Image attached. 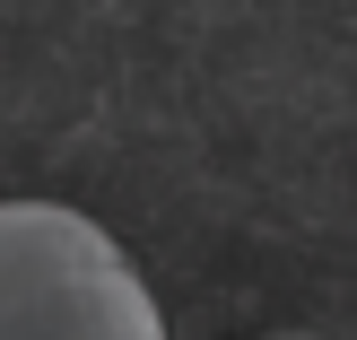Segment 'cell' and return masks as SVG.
I'll return each instance as SVG.
<instances>
[{"instance_id": "obj_1", "label": "cell", "mask_w": 357, "mask_h": 340, "mask_svg": "<svg viewBox=\"0 0 357 340\" xmlns=\"http://www.w3.org/2000/svg\"><path fill=\"white\" fill-rule=\"evenodd\" d=\"M0 340H166V306L87 209L0 201Z\"/></svg>"}, {"instance_id": "obj_2", "label": "cell", "mask_w": 357, "mask_h": 340, "mask_svg": "<svg viewBox=\"0 0 357 340\" xmlns=\"http://www.w3.org/2000/svg\"><path fill=\"white\" fill-rule=\"evenodd\" d=\"M253 340H331V332H253Z\"/></svg>"}]
</instances>
